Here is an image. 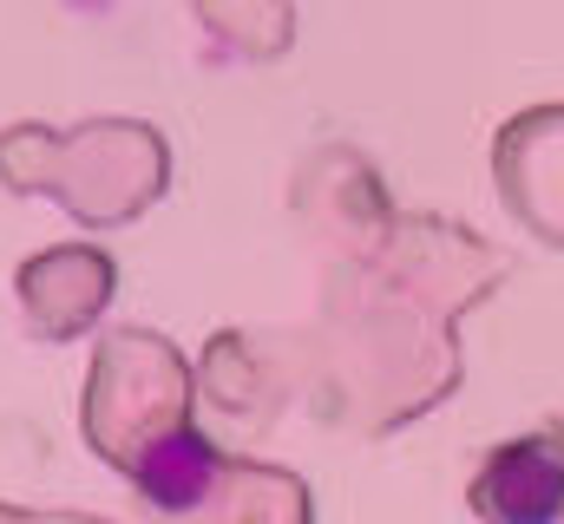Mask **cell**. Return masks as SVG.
Wrapping results in <instances>:
<instances>
[{
	"label": "cell",
	"instance_id": "2",
	"mask_svg": "<svg viewBox=\"0 0 564 524\" xmlns=\"http://www.w3.org/2000/svg\"><path fill=\"white\" fill-rule=\"evenodd\" d=\"M217 485V452L204 446V433L177 426L164 433L151 452L139 459V492L158 505V512H197Z\"/></svg>",
	"mask_w": 564,
	"mask_h": 524
},
{
	"label": "cell",
	"instance_id": "1",
	"mask_svg": "<svg viewBox=\"0 0 564 524\" xmlns=\"http://www.w3.org/2000/svg\"><path fill=\"white\" fill-rule=\"evenodd\" d=\"M473 505L506 524H545L564 512V439H512L486 459Z\"/></svg>",
	"mask_w": 564,
	"mask_h": 524
}]
</instances>
